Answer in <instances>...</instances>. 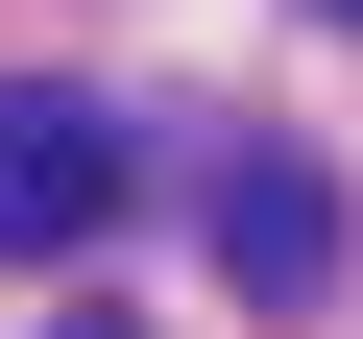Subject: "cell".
<instances>
[{
    "mask_svg": "<svg viewBox=\"0 0 363 339\" xmlns=\"http://www.w3.org/2000/svg\"><path fill=\"white\" fill-rule=\"evenodd\" d=\"M194 243H218L242 315H315V291H339V170H315V145H218V170H194Z\"/></svg>",
    "mask_w": 363,
    "mask_h": 339,
    "instance_id": "obj_1",
    "label": "cell"
},
{
    "mask_svg": "<svg viewBox=\"0 0 363 339\" xmlns=\"http://www.w3.org/2000/svg\"><path fill=\"white\" fill-rule=\"evenodd\" d=\"M121 194H145L121 121H97V97H49V73H0V267H73Z\"/></svg>",
    "mask_w": 363,
    "mask_h": 339,
    "instance_id": "obj_2",
    "label": "cell"
},
{
    "mask_svg": "<svg viewBox=\"0 0 363 339\" xmlns=\"http://www.w3.org/2000/svg\"><path fill=\"white\" fill-rule=\"evenodd\" d=\"M49 339H121V315H49Z\"/></svg>",
    "mask_w": 363,
    "mask_h": 339,
    "instance_id": "obj_3",
    "label": "cell"
},
{
    "mask_svg": "<svg viewBox=\"0 0 363 339\" xmlns=\"http://www.w3.org/2000/svg\"><path fill=\"white\" fill-rule=\"evenodd\" d=\"M315 25H363V0H315Z\"/></svg>",
    "mask_w": 363,
    "mask_h": 339,
    "instance_id": "obj_4",
    "label": "cell"
}]
</instances>
